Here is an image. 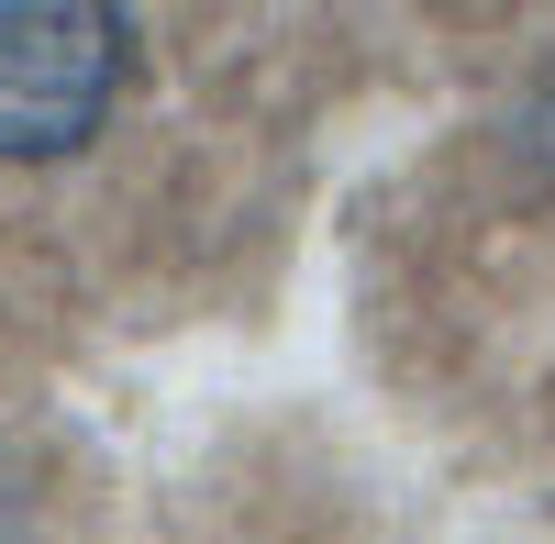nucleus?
Segmentation results:
<instances>
[{"label": "nucleus", "mask_w": 555, "mask_h": 544, "mask_svg": "<svg viewBox=\"0 0 555 544\" xmlns=\"http://www.w3.org/2000/svg\"><path fill=\"white\" fill-rule=\"evenodd\" d=\"M0 544H34V467L0 444Z\"/></svg>", "instance_id": "nucleus-2"}, {"label": "nucleus", "mask_w": 555, "mask_h": 544, "mask_svg": "<svg viewBox=\"0 0 555 544\" xmlns=\"http://www.w3.org/2000/svg\"><path fill=\"white\" fill-rule=\"evenodd\" d=\"M522 133H533V156L555 167V78H544V89H533V101H522Z\"/></svg>", "instance_id": "nucleus-3"}, {"label": "nucleus", "mask_w": 555, "mask_h": 544, "mask_svg": "<svg viewBox=\"0 0 555 544\" xmlns=\"http://www.w3.org/2000/svg\"><path fill=\"white\" fill-rule=\"evenodd\" d=\"M133 23L112 0H0V167H56L112 122Z\"/></svg>", "instance_id": "nucleus-1"}]
</instances>
